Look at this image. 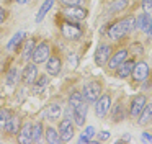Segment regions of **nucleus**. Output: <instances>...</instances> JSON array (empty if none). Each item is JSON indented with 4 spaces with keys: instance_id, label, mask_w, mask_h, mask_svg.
I'll return each instance as SVG.
<instances>
[{
    "instance_id": "obj_1",
    "label": "nucleus",
    "mask_w": 152,
    "mask_h": 144,
    "mask_svg": "<svg viewBox=\"0 0 152 144\" xmlns=\"http://www.w3.org/2000/svg\"><path fill=\"white\" fill-rule=\"evenodd\" d=\"M132 28H136V20L132 18V16L123 18V20H119V21L113 23L108 28V38L113 39V41H118V39L124 38Z\"/></svg>"
},
{
    "instance_id": "obj_2",
    "label": "nucleus",
    "mask_w": 152,
    "mask_h": 144,
    "mask_svg": "<svg viewBox=\"0 0 152 144\" xmlns=\"http://www.w3.org/2000/svg\"><path fill=\"white\" fill-rule=\"evenodd\" d=\"M61 33H62L64 38L74 41V39H79L82 36V26L79 25V21H70L69 20V21H64L61 25Z\"/></svg>"
},
{
    "instance_id": "obj_3",
    "label": "nucleus",
    "mask_w": 152,
    "mask_h": 144,
    "mask_svg": "<svg viewBox=\"0 0 152 144\" xmlns=\"http://www.w3.org/2000/svg\"><path fill=\"white\" fill-rule=\"evenodd\" d=\"M82 95L85 98V101L92 103V101H96V98L102 95V84L96 80H90L83 85V90H82Z\"/></svg>"
},
{
    "instance_id": "obj_4",
    "label": "nucleus",
    "mask_w": 152,
    "mask_h": 144,
    "mask_svg": "<svg viewBox=\"0 0 152 144\" xmlns=\"http://www.w3.org/2000/svg\"><path fill=\"white\" fill-rule=\"evenodd\" d=\"M62 15L70 21H82V20L87 18L88 12H87V8H82L80 5H74V7H64Z\"/></svg>"
},
{
    "instance_id": "obj_5",
    "label": "nucleus",
    "mask_w": 152,
    "mask_h": 144,
    "mask_svg": "<svg viewBox=\"0 0 152 144\" xmlns=\"http://www.w3.org/2000/svg\"><path fill=\"white\" fill-rule=\"evenodd\" d=\"M51 56V48L48 43H39V44L34 46L31 59H33L34 64H41V62H46L48 57Z\"/></svg>"
},
{
    "instance_id": "obj_6",
    "label": "nucleus",
    "mask_w": 152,
    "mask_h": 144,
    "mask_svg": "<svg viewBox=\"0 0 152 144\" xmlns=\"http://www.w3.org/2000/svg\"><path fill=\"white\" fill-rule=\"evenodd\" d=\"M111 108V98L110 95H100L95 101V115L98 118H105Z\"/></svg>"
},
{
    "instance_id": "obj_7",
    "label": "nucleus",
    "mask_w": 152,
    "mask_h": 144,
    "mask_svg": "<svg viewBox=\"0 0 152 144\" xmlns=\"http://www.w3.org/2000/svg\"><path fill=\"white\" fill-rule=\"evenodd\" d=\"M59 136H61V141L62 143H67V141H70L74 137V134H75V128H74V123L67 118V120H62L59 123Z\"/></svg>"
},
{
    "instance_id": "obj_8",
    "label": "nucleus",
    "mask_w": 152,
    "mask_h": 144,
    "mask_svg": "<svg viewBox=\"0 0 152 144\" xmlns=\"http://www.w3.org/2000/svg\"><path fill=\"white\" fill-rule=\"evenodd\" d=\"M111 57V46L110 44H100L95 51V62L96 65L103 67Z\"/></svg>"
},
{
    "instance_id": "obj_9",
    "label": "nucleus",
    "mask_w": 152,
    "mask_h": 144,
    "mask_svg": "<svg viewBox=\"0 0 152 144\" xmlns=\"http://www.w3.org/2000/svg\"><path fill=\"white\" fill-rule=\"evenodd\" d=\"M87 111H88V101H82L79 107L74 108V118L77 126H83L85 124V118H87Z\"/></svg>"
},
{
    "instance_id": "obj_10",
    "label": "nucleus",
    "mask_w": 152,
    "mask_h": 144,
    "mask_svg": "<svg viewBox=\"0 0 152 144\" xmlns=\"http://www.w3.org/2000/svg\"><path fill=\"white\" fill-rule=\"evenodd\" d=\"M145 105H147V103H145V97H144V95H136V97L132 98L131 105H129V115H131V116H139L141 111L144 110Z\"/></svg>"
},
{
    "instance_id": "obj_11",
    "label": "nucleus",
    "mask_w": 152,
    "mask_h": 144,
    "mask_svg": "<svg viewBox=\"0 0 152 144\" xmlns=\"http://www.w3.org/2000/svg\"><path fill=\"white\" fill-rule=\"evenodd\" d=\"M132 77L136 82H144L149 77V65L145 62H137L132 69Z\"/></svg>"
},
{
    "instance_id": "obj_12",
    "label": "nucleus",
    "mask_w": 152,
    "mask_h": 144,
    "mask_svg": "<svg viewBox=\"0 0 152 144\" xmlns=\"http://www.w3.org/2000/svg\"><path fill=\"white\" fill-rule=\"evenodd\" d=\"M61 67H62V62H61V59L57 57V56H49L46 61V72L49 75H57L61 72Z\"/></svg>"
},
{
    "instance_id": "obj_13",
    "label": "nucleus",
    "mask_w": 152,
    "mask_h": 144,
    "mask_svg": "<svg viewBox=\"0 0 152 144\" xmlns=\"http://www.w3.org/2000/svg\"><path fill=\"white\" fill-rule=\"evenodd\" d=\"M126 57H128V49H119V51L116 52V54H113L111 57H110V61H108V67H110V69H113V71H116V69L119 67V64L126 61Z\"/></svg>"
},
{
    "instance_id": "obj_14",
    "label": "nucleus",
    "mask_w": 152,
    "mask_h": 144,
    "mask_svg": "<svg viewBox=\"0 0 152 144\" xmlns=\"http://www.w3.org/2000/svg\"><path fill=\"white\" fill-rule=\"evenodd\" d=\"M134 65H136V62L132 61V59H126L124 62H121L119 64V67L116 69V74H118V77L119 79H126V77H129V74H132V69H134Z\"/></svg>"
},
{
    "instance_id": "obj_15",
    "label": "nucleus",
    "mask_w": 152,
    "mask_h": 144,
    "mask_svg": "<svg viewBox=\"0 0 152 144\" xmlns=\"http://www.w3.org/2000/svg\"><path fill=\"white\" fill-rule=\"evenodd\" d=\"M38 79V67H36V64H28L26 67H25V71H23V82L25 84H33L34 80Z\"/></svg>"
},
{
    "instance_id": "obj_16",
    "label": "nucleus",
    "mask_w": 152,
    "mask_h": 144,
    "mask_svg": "<svg viewBox=\"0 0 152 144\" xmlns=\"http://www.w3.org/2000/svg\"><path fill=\"white\" fill-rule=\"evenodd\" d=\"M31 129H33V126H31L30 123H25L23 126H21V129L18 131V143L20 144L31 143Z\"/></svg>"
},
{
    "instance_id": "obj_17",
    "label": "nucleus",
    "mask_w": 152,
    "mask_h": 144,
    "mask_svg": "<svg viewBox=\"0 0 152 144\" xmlns=\"http://www.w3.org/2000/svg\"><path fill=\"white\" fill-rule=\"evenodd\" d=\"M21 129V121L18 116H10L7 121V124H5V131H7L8 134H18V131Z\"/></svg>"
},
{
    "instance_id": "obj_18",
    "label": "nucleus",
    "mask_w": 152,
    "mask_h": 144,
    "mask_svg": "<svg viewBox=\"0 0 152 144\" xmlns=\"http://www.w3.org/2000/svg\"><path fill=\"white\" fill-rule=\"evenodd\" d=\"M151 21H152V16L144 12V13H141V15L137 16V20H136V28H139V29H142V31L147 33L149 26H151Z\"/></svg>"
},
{
    "instance_id": "obj_19",
    "label": "nucleus",
    "mask_w": 152,
    "mask_h": 144,
    "mask_svg": "<svg viewBox=\"0 0 152 144\" xmlns=\"http://www.w3.org/2000/svg\"><path fill=\"white\" fill-rule=\"evenodd\" d=\"M44 137H46V143L49 144H56V143H62L59 136V131H56L53 126H48L44 129Z\"/></svg>"
},
{
    "instance_id": "obj_20",
    "label": "nucleus",
    "mask_w": 152,
    "mask_h": 144,
    "mask_svg": "<svg viewBox=\"0 0 152 144\" xmlns=\"http://www.w3.org/2000/svg\"><path fill=\"white\" fill-rule=\"evenodd\" d=\"M54 3H56V0H44L43 5H41V8H39V12H38V15H36V23L43 21V18L46 16V13L53 8Z\"/></svg>"
},
{
    "instance_id": "obj_21",
    "label": "nucleus",
    "mask_w": 152,
    "mask_h": 144,
    "mask_svg": "<svg viewBox=\"0 0 152 144\" xmlns=\"http://www.w3.org/2000/svg\"><path fill=\"white\" fill-rule=\"evenodd\" d=\"M61 113H62V110H61V107H59L57 103L48 105V108H46V116L49 118L51 121H53V120H59V118H61Z\"/></svg>"
},
{
    "instance_id": "obj_22",
    "label": "nucleus",
    "mask_w": 152,
    "mask_h": 144,
    "mask_svg": "<svg viewBox=\"0 0 152 144\" xmlns=\"http://www.w3.org/2000/svg\"><path fill=\"white\" fill-rule=\"evenodd\" d=\"M23 41H25V33L23 31H17L13 35V38L10 39V43L7 44V49H8V51H13V49L17 48L18 44H21Z\"/></svg>"
},
{
    "instance_id": "obj_23",
    "label": "nucleus",
    "mask_w": 152,
    "mask_h": 144,
    "mask_svg": "<svg viewBox=\"0 0 152 144\" xmlns=\"http://www.w3.org/2000/svg\"><path fill=\"white\" fill-rule=\"evenodd\" d=\"M151 120H152V103L145 105L144 110L141 111V115H139V124H147Z\"/></svg>"
},
{
    "instance_id": "obj_24",
    "label": "nucleus",
    "mask_w": 152,
    "mask_h": 144,
    "mask_svg": "<svg viewBox=\"0 0 152 144\" xmlns=\"http://www.w3.org/2000/svg\"><path fill=\"white\" fill-rule=\"evenodd\" d=\"M43 134H44L43 123H36L33 126V129H31V143H39Z\"/></svg>"
},
{
    "instance_id": "obj_25",
    "label": "nucleus",
    "mask_w": 152,
    "mask_h": 144,
    "mask_svg": "<svg viewBox=\"0 0 152 144\" xmlns=\"http://www.w3.org/2000/svg\"><path fill=\"white\" fill-rule=\"evenodd\" d=\"M34 46H36V41H34L33 38L28 39L26 43H25V48H23V52H21V56H23V59H30L31 54H33V49Z\"/></svg>"
},
{
    "instance_id": "obj_26",
    "label": "nucleus",
    "mask_w": 152,
    "mask_h": 144,
    "mask_svg": "<svg viewBox=\"0 0 152 144\" xmlns=\"http://www.w3.org/2000/svg\"><path fill=\"white\" fill-rule=\"evenodd\" d=\"M82 101H85V98H83V95L79 93V92H72V93L69 95V107L75 108V107H79Z\"/></svg>"
},
{
    "instance_id": "obj_27",
    "label": "nucleus",
    "mask_w": 152,
    "mask_h": 144,
    "mask_svg": "<svg viewBox=\"0 0 152 144\" xmlns=\"http://www.w3.org/2000/svg\"><path fill=\"white\" fill-rule=\"evenodd\" d=\"M12 115H10V111L8 110H5V108H2L0 110V129H5V124H7V121H8V118H10Z\"/></svg>"
},
{
    "instance_id": "obj_28",
    "label": "nucleus",
    "mask_w": 152,
    "mask_h": 144,
    "mask_svg": "<svg viewBox=\"0 0 152 144\" xmlns=\"http://www.w3.org/2000/svg\"><path fill=\"white\" fill-rule=\"evenodd\" d=\"M17 82V67H12L7 74V84L8 85H13Z\"/></svg>"
},
{
    "instance_id": "obj_29",
    "label": "nucleus",
    "mask_w": 152,
    "mask_h": 144,
    "mask_svg": "<svg viewBox=\"0 0 152 144\" xmlns=\"http://www.w3.org/2000/svg\"><path fill=\"white\" fill-rule=\"evenodd\" d=\"M126 5H128V0H115L113 5H111V10L113 12H119V10H123Z\"/></svg>"
},
{
    "instance_id": "obj_30",
    "label": "nucleus",
    "mask_w": 152,
    "mask_h": 144,
    "mask_svg": "<svg viewBox=\"0 0 152 144\" xmlns=\"http://www.w3.org/2000/svg\"><path fill=\"white\" fill-rule=\"evenodd\" d=\"M121 110H123V107L121 105H118V107H115V110H113V121H121L123 118H124V115L121 113Z\"/></svg>"
},
{
    "instance_id": "obj_31",
    "label": "nucleus",
    "mask_w": 152,
    "mask_h": 144,
    "mask_svg": "<svg viewBox=\"0 0 152 144\" xmlns=\"http://www.w3.org/2000/svg\"><path fill=\"white\" fill-rule=\"evenodd\" d=\"M48 85V77H39V82L36 84V87H34V90L36 92H41L44 87Z\"/></svg>"
},
{
    "instance_id": "obj_32",
    "label": "nucleus",
    "mask_w": 152,
    "mask_h": 144,
    "mask_svg": "<svg viewBox=\"0 0 152 144\" xmlns=\"http://www.w3.org/2000/svg\"><path fill=\"white\" fill-rule=\"evenodd\" d=\"M64 7H74V5H82V0H59Z\"/></svg>"
},
{
    "instance_id": "obj_33",
    "label": "nucleus",
    "mask_w": 152,
    "mask_h": 144,
    "mask_svg": "<svg viewBox=\"0 0 152 144\" xmlns=\"http://www.w3.org/2000/svg\"><path fill=\"white\" fill-rule=\"evenodd\" d=\"M108 139H110V131H102L98 134V143H105Z\"/></svg>"
},
{
    "instance_id": "obj_34",
    "label": "nucleus",
    "mask_w": 152,
    "mask_h": 144,
    "mask_svg": "<svg viewBox=\"0 0 152 144\" xmlns=\"http://www.w3.org/2000/svg\"><path fill=\"white\" fill-rule=\"evenodd\" d=\"M142 7H144L145 13H151L152 12V0H142Z\"/></svg>"
},
{
    "instance_id": "obj_35",
    "label": "nucleus",
    "mask_w": 152,
    "mask_h": 144,
    "mask_svg": "<svg viewBox=\"0 0 152 144\" xmlns=\"http://www.w3.org/2000/svg\"><path fill=\"white\" fill-rule=\"evenodd\" d=\"M83 134H85V136L88 137V139H92L93 134H95V128H93V126H87V128H85V131H83Z\"/></svg>"
},
{
    "instance_id": "obj_36",
    "label": "nucleus",
    "mask_w": 152,
    "mask_h": 144,
    "mask_svg": "<svg viewBox=\"0 0 152 144\" xmlns=\"http://www.w3.org/2000/svg\"><path fill=\"white\" fill-rule=\"evenodd\" d=\"M141 141L142 143H152V136L149 133H142L141 134Z\"/></svg>"
},
{
    "instance_id": "obj_37",
    "label": "nucleus",
    "mask_w": 152,
    "mask_h": 144,
    "mask_svg": "<svg viewBox=\"0 0 152 144\" xmlns=\"http://www.w3.org/2000/svg\"><path fill=\"white\" fill-rule=\"evenodd\" d=\"M5 20H7V12H5V10L2 8V7H0V25H2V23H4Z\"/></svg>"
},
{
    "instance_id": "obj_38",
    "label": "nucleus",
    "mask_w": 152,
    "mask_h": 144,
    "mask_svg": "<svg viewBox=\"0 0 152 144\" xmlns=\"http://www.w3.org/2000/svg\"><path fill=\"white\" fill-rule=\"evenodd\" d=\"M79 141H80V143H90V139H88V137L85 136V134H82V136H80V139H79Z\"/></svg>"
},
{
    "instance_id": "obj_39",
    "label": "nucleus",
    "mask_w": 152,
    "mask_h": 144,
    "mask_svg": "<svg viewBox=\"0 0 152 144\" xmlns=\"http://www.w3.org/2000/svg\"><path fill=\"white\" fill-rule=\"evenodd\" d=\"M17 2H18V3H28L30 0H17Z\"/></svg>"
},
{
    "instance_id": "obj_40",
    "label": "nucleus",
    "mask_w": 152,
    "mask_h": 144,
    "mask_svg": "<svg viewBox=\"0 0 152 144\" xmlns=\"http://www.w3.org/2000/svg\"><path fill=\"white\" fill-rule=\"evenodd\" d=\"M0 2H2V0H0Z\"/></svg>"
}]
</instances>
